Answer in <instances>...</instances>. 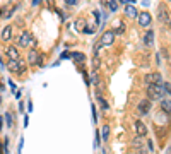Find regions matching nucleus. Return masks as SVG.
Here are the masks:
<instances>
[{"instance_id": "423d86ee", "label": "nucleus", "mask_w": 171, "mask_h": 154, "mask_svg": "<svg viewBox=\"0 0 171 154\" xmlns=\"http://www.w3.org/2000/svg\"><path fill=\"white\" fill-rule=\"evenodd\" d=\"M29 63H38V65H41V63H43V57H41L36 50H31L29 51Z\"/></svg>"}, {"instance_id": "6e6552de", "label": "nucleus", "mask_w": 171, "mask_h": 154, "mask_svg": "<svg viewBox=\"0 0 171 154\" xmlns=\"http://www.w3.org/2000/svg\"><path fill=\"white\" fill-rule=\"evenodd\" d=\"M135 132H137L139 137H145V135H147V127H145L140 120H137V122H135Z\"/></svg>"}, {"instance_id": "a878e982", "label": "nucleus", "mask_w": 171, "mask_h": 154, "mask_svg": "<svg viewBox=\"0 0 171 154\" xmlns=\"http://www.w3.org/2000/svg\"><path fill=\"white\" fill-rule=\"evenodd\" d=\"M110 2H111V0H101V4H103L104 7H108V5H110Z\"/></svg>"}, {"instance_id": "39448f33", "label": "nucleus", "mask_w": 171, "mask_h": 154, "mask_svg": "<svg viewBox=\"0 0 171 154\" xmlns=\"http://www.w3.org/2000/svg\"><path fill=\"white\" fill-rule=\"evenodd\" d=\"M145 82L149 84H161V74L154 72V74H149V75H145Z\"/></svg>"}, {"instance_id": "aec40b11", "label": "nucleus", "mask_w": 171, "mask_h": 154, "mask_svg": "<svg viewBox=\"0 0 171 154\" xmlns=\"http://www.w3.org/2000/svg\"><path fill=\"white\" fill-rule=\"evenodd\" d=\"M101 132H103V139L106 140V139H108V132H110V127H108V125H104V127H103V130H101Z\"/></svg>"}, {"instance_id": "4468645a", "label": "nucleus", "mask_w": 171, "mask_h": 154, "mask_svg": "<svg viewBox=\"0 0 171 154\" xmlns=\"http://www.w3.org/2000/svg\"><path fill=\"white\" fill-rule=\"evenodd\" d=\"M2 38H4L5 41H9L12 38V28L10 26H5L4 28V31H2Z\"/></svg>"}, {"instance_id": "6ab92c4d", "label": "nucleus", "mask_w": 171, "mask_h": 154, "mask_svg": "<svg viewBox=\"0 0 171 154\" xmlns=\"http://www.w3.org/2000/svg\"><path fill=\"white\" fill-rule=\"evenodd\" d=\"M108 7H110V11H113V12H115V11H118V4H116V0H111Z\"/></svg>"}, {"instance_id": "ddd939ff", "label": "nucleus", "mask_w": 171, "mask_h": 154, "mask_svg": "<svg viewBox=\"0 0 171 154\" xmlns=\"http://www.w3.org/2000/svg\"><path fill=\"white\" fill-rule=\"evenodd\" d=\"M125 12H127L128 17H137V14H139L135 5H128V7H125Z\"/></svg>"}, {"instance_id": "393cba45", "label": "nucleus", "mask_w": 171, "mask_h": 154, "mask_svg": "<svg viewBox=\"0 0 171 154\" xmlns=\"http://www.w3.org/2000/svg\"><path fill=\"white\" fill-rule=\"evenodd\" d=\"M65 4L67 5H75L77 4V0H65Z\"/></svg>"}, {"instance_id": "dca6fc26", "label": "nucleus", "mask_w": 171, "mask_h": 154, "mask_svg": "<svg viewBox=\"0 0 171 154\" xmlns=\"http://www.w3.org/2000/svg\"><path fill=\"white\" fill-rule=\"evenodd\" d=\"M96 99H98V101H99V105H101V106H103V110H108V103H106V99H104L103 96L99 94V92H98V94H96Z\"/></svg>"}, {"instance_id": "9b49d317", "label": "nucleus", "mask_w": 171, "mask_h": 154, "mask_svg": "<svg viewBox=\"0 0 171 154\" xmlns=\"http://www.w3.org/2000/svg\"><path fill=\"white\" fill-rule=\"evenodd\" d=\"M113 34H115V36H116V34H123V33H125V26H123L122 24V21H115V22H113Z\"/></svg>"}, {"instance_id": "2eb2a0df", "label": "nucleus", "mask_w": 171, "mask_h": 154, "mask_svg": "<svg viewBox=\"0 0 171 154\" xmlns=\"http://www.w3.org/2000/svg\"><path fill=\"white\" fill-rule=\"evenodd\" d=\"M144 41H145V45H152L154 43V33L152 31H147V33H145Z\"/></svg>"}, {"instance_id": "412c9836", "label": "nucleus", "mask_w": 171, "mask_h": 154, "mask_svg": "<svg viewBox=\"0 0 171 154\" xmlns=\"http://www.w3.org/2000/svg\"><path fill=\"white\" fill-rule=\"evenodd\" d=\"M161 88H163L164 94H169V82H164V86H161Z\"/></svg>"}, {"instance_id": "1a4fd4ad", "label": "nucleus", "mask_w": 171, "mask_h": 154, "mask_svg": "<svg viewBox=\"0 0 171 154\" xmlns=\"http://www.w3.org/2000/svg\"><path fill=\"white\" fill-rule=\"evenodd\" d=\"M157 17H159V22H163V24H169V14H168V11H164V7L159 9V12H157Z\"/></svg>"}, {"instance_id": "f257e3e1", "label": "nucleus", "mask_w": 171, "mask_h": 154, "mask_svg": "<svg viewBox=\"0 0 171 154\" xmlns=\"http://www.w3.org/2000/svg\"><path fill=\"white\" fill-rule=\"evenodd\" d=\"M27 69V62H24V60L17 58V60H10V63H9V70L14 74H24Z\"/></svg>"}, {"instance_id": "f8f14e48", "label": "nucleus", "mask_w": 171, "mask_h": 154, "mask_svg": "<svg viewBox=\"0 0 171 154\" xmlns=\"http://www.w3.org/2000/svg\"><path fill=\"white\" fill-rule=\"evenodd\" d=\"M5 53H7V57L10 60H17L19 58V50L15 46H9L7 50H5Z\"/></svg>"}, {"instance_id": "5701e85b", "label": "nucleus", "mask_w": 171, "mask_h": 154, "mask_svg": "<svg viewBox=\"0 0 171 154\" xmlns=\"http://www.w3.org/2000/svg\"><path fill=\"white\" fill-rule=\"evenodd\" d=\"M48 7L52 9V11H55V2H53V0H48Z\"/></svg>"}, {"instance_id": "0eeeda50", "label": "nucleus", "mask_w": 171, "mask_h": 154, "mask_svg": "<svg viewBox=\"0 0 171 154\" xmlns=\"http://www.w3.org/2000/svg\"><path fill=\"white\" fill-rule=\"evenodd\" d=\"M151 101L149 99H144V101H140L139 103V111H140V115H147L149 111H151Z\"/></svg>"}, {"instance_id": "7ed1b4c3", "label": "nucleus", "mask_w": 171, "mask_h": 154, "mask_svg": "<svg viewBox=\"0 0 171 154\" xmlns=\"http://www.w3.org/2000/svg\"><path fill=\"white\" fill-rule=\"evenodd\" d=\"M113 41H115V34H113V31H104L103 36H101V40H99V45L101 46H110V45H113Z\"/></svg>"}, {"instance_id": "f03ea898", "label": "nucleus", "mask_w": 171, "mask_h": 154, "mask_svg": "<svg viewBox=\"0 0 171 154\" xmlns=\"http://www.w3.org/2000/svg\"><path fill=\"white\" fill-rule=\"evenodd\" d=\"M147 96H149V101L159 99L161 96H163V88H161V84H149L147 86Z\"/></svg>"}, {"instance_id": "a211bd4d", "label": "nucleus", "mask_w": 171, "mask_h": 154, "mask_svg": "<svg viewBox=\"0 0 171 154\" xmlns=\"http://www.w3.org/2000/svg\"><path fill=\"white\" fill-rule=\"evenodd\" d=\"M161 108H163L164 113L169 115V99H164V101H161Z\"/></svg>"}, {"instance_id": "b1692460", "label": "nucleus", "mask_w": 171, "mask_h": 154, "mask_svg": "<svg viewBox=\"0 0 171 154\" xmlns=\"http://www.w3.org/2000/svg\"><path fill=\"white\" fill-rule=\"evenodd\" d=\"M93 67H94V69H98V67H99V60H98V58L93 60Z\"/></svg>"}, {"instance_id": "9d476101", "label": "nucleus", "mask_w": 171, "mask_h": 154, "mask_svg": "<svg viewBox=\"0 0 171 154\" xmlns=\"http://www.w3.org/2000/svg\"><path fill=\"white\" fill-rule=\"evenodd\" d=\"M31 41H33V36H31L29 33H23V34H21V38H19L21 46H31Z\"/></svg>"}, {"instance_id": "20e7f679", "label": "nucleus", "mask_w": 171, "mask_h": 154, "mask_svg": "<svg viewBox=\"0 0 171 154\" xmlns=\"http://www.w3.org/2000/svg\"><path fill=\"white\" fill-rule=\"evenodd\" d=\"M137 17H139V24H140L142 28H147V26L152 22V17H151L149 12H140V14H137Z\"/></svg>"}, {"instance_id": "4be33fe9", "label": "nucleus", "mask_w": 171, "mask_h": 154, "mask_svg": "<svg viewBox=\"0 0 171 154\" xmlns=\"http://www.w3.org/2000/svg\"><path fill=\"white\" fill-rule=\"evenodd\" d=\"M77 29H84V21H77Z\"/></svg>"}, {"instance_id": "bb28decb", "label": "nucleus", "mask_w": 171, "mask_h": 154, "mask_svg": "<svg viewBox=\"0 0 171 154\" xmlns=\"http://www.w3.org/2000/svg\"><path fill=\"white\" fill-rule=\"evenodd\" d=\"M0 127H2V120H0Z\"/></svg>"}, {"instance_id": "f3484780", "label": "nucleus", "mask_w": 171, "mask_h": 154, "mask_svg": "<svg viewBox=\"0 0 171 154\" xmlns=\"http://www.w3.org/2000/svg\"><path fill=\"white\" fill-rule=\"evenodd\" d=\"M72 58H74L75 60V62H77V63H81V62H84V58H86V57H84V53H72Z\"/></svg>"}]
</instances>
